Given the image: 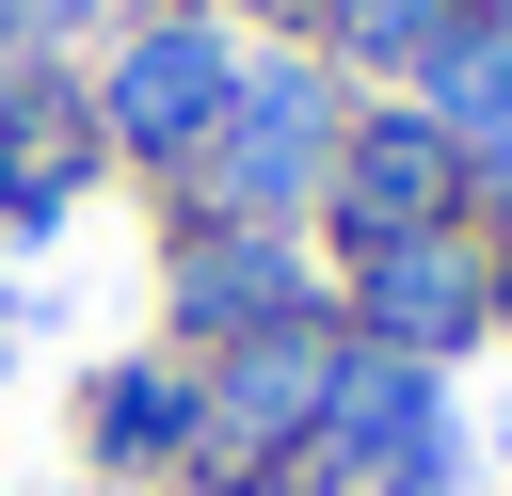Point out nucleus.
I'll return each mask as SVG.
<instances>
[{
    "label": "nucleus",
    "mask_w": 512,
    "mask_h": 496,
    "mask_svg": "<svg viewBox=\"0 0 512 496\" xmlns=\"http://www.w3.org/2000/svg\"><path fill=\"white\" fill-rule=\"evenodd\" d=\"M336 128H352V96H336V64H320V48H240V80H224L208 144H192L160 192H176V224H304V240H320Z\"/></svg>",
    "instance_id": "obj_1"
},
{
    "label": "nucleus",
    "mask_w": 512,
    "mask_h": 496,
    "mask_svg": "<svg viewBox=\"0 0 512 496\" xmlns=\"http://www.w3.org/2000/svg\"><path fill=\"white\" fill-rule=\"evenodd\" d=\"M320 368H336V320H288V336L192 352V448H176V496H304Z\"/></svg>",
    "instance_id": "obj_2"
},
{
    "label": "nucleus",
    "mask_w": 512,
    "mask_h": 496,
    "mask_svg": "<svg viewBox=\"0 0 512 496\" xmlns=\"http://www.w3.org/2000/svg\"><path fill=\"white\" fill-rule=\"evenodd\" d=\"M224 80H240V32H224V16H192V0H160V16H128V48L96 64L80 128H96V160H128V176H176V160L208 144Z\"/></svg>",
    "instance_id": "obj_3"
},
{
    "label": "nucleus",
    "mask_w": 512,
    "mask_h": 496,
    "mask_svg": "<svg viewBox=\"0 0 512 496\" xmlns=\"http://www.w3.org/2000/svg\"><path fill=\"white\" fill-rule=\"evenodd\" d=\"M288 320H336V256L304 224H176V256H160L176 352H240V336H288Z\"/></svg>",
    "instance_id": "obj_4"
},
{
    "label": "nucleus",
    "mask_w": 512,
    "mask_h": 496,
    "mask_svg": "<svg viewBox=\"0 0 512 496\" xmlns=\"http://www.w3.org/2000/svg\"><path fill=\"white\" fill-rule=\"evenodd\" d=\"M336 336H368L400 368H464L496 336V240L480 224H416V240L336 256Z\"/></svg>",
    "instance_id": "obj_5"
},
{
    "label": "nucleus",
    "mask_w": 512,
    "mask_h": 496,
    "mask_svg": "<svg viewBox=\"0 0 512 496\" xmlns=\"http://www.w3.org/2000/svg\"><path fill=\"white\" fill-rule=\"evenodd\" d=\"M416 224H464V144L400 96V112H352V128H336L320 256H368V240H416Z\"/></svg>",
    "instance_id": "obj_6"
},
{
    "label": "nucleus",
    "mask_w": 512,
    "mask_h": 496,
    "mask_svg": "<svg viewBox=\"0 0 512 496\" xmlns=\"http://www.w3.org/2000/svg\"><path fill=\"white\" fill-rule=\"evenodd\" d=\"M432 400H448V368H400V352L336 336V368H320V432H304V496H368Z\"/></svg>",
    "instance_id": "obj_7"
},
{
    "label": "nucleus",
    "mask_w": 512,
    "mask_h": 496,
    "mask_svg": "<svg viewBox=\"0 0 512 496\" xmlns=\"http://www.w3.org/2000/svg\"><path fill=\"white\" fill-rule=\"evenodd\" d=\"M176 448H192V352H112V368L80 384V464L176 496Z\"/></svg>",
    "instance_id": "obj_8"
},
{
    "label": "nucleus",
    "mask_w": 512,
    "mask_h": 496,
    "mask_svg": "<svg viewBox=\"0 0 512 496\" xmlns=\"http://www.w3.org/2000/svg\"><path fill=\"white\" fill-rule=\"evenodd\" d=\"M464 16H480V0H320V48H336V64H368V80H416Z\"/></svg>",
    "instance_id": "obj_9"
},
{
    "label": "nucleus",
    "mask_w": 512,
    "mask_h": 496,
    "mask_svg": "<svg viewBox=\"0 0 512 496\" xmlns=\"http://www.w3.org/2000/svg\"><path fill=\"white\" fill-rule=\"evenodd\" d=\"M464 464H480V432H464V416H448V400H432V416H416V432H400V464H384V480H368V496H464Z\"/></svg>",
    "instance_id": "obj_10"
},
{
    "label": "nucleus",
    "mask_w": 512,
    "mask_h": 496,
    "mask_svg": "<svg viewBox=\"0 0 512 496\" xmlns=\"http://www.w3.org/2000/svg\"><path fill=\"white\" fill-rule=\"evenodd\" d=\"M464 224H480V240L512 256V112H496V128L464 144Z\"/></svg>",
    "instance_id": "obj_11"
},
{
    "label": "nucleus",
    "mask_w": 512,
    "mask_h": 496,
    "mask_svg": "<svg viewBox=\"0 0 512 496\" xmlns=\"http://www.w3.org/2000/svg\"><path fill=\"white\" fill-rule=\"evenodd\" d=\"M256 16H320V0H256Z\"/></svg>",
    "instance_id": "obj_12"
},
{
    "label": "nucleus",
    "mask_w": 512,
    "mask_h": 496,
    "mask_svg": "<svg viewBox=\"0 0 512 496\" xmlns=\"http://www.w3.org/2000/svg\"><path fill=\"white\" fill-rule=\"evenodd\" d=\"M0 336H16V288H0Z\"/></svg>",
    "instance_id": "obj_13"
},
{
    "label": "nucleus",
    "mask_w": 512,
    "mask_h": 496,
    "mask_svg": "<svg viewBox=\"0 0 512 496\" xmlns=\"http://www.w3.org/2000/svg\"><path fill=\"white\" fill-rule=\"evenodd\" d=\"M96 496H144V480H96Z\"/></svg>",
    "instance_id": "obj_14"
}]
</instances>
